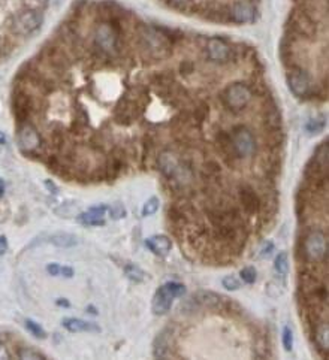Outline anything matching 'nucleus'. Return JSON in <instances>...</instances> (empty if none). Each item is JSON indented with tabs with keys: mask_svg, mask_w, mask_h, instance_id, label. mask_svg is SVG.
Segmentation results:
<instances>
[{
	"mask_svg": "<svg viewBox=\"0 0 329 360\" xmlns=\"http://www.w3.org/2000/svg\"><path fill=\"white\" fill-rule=\"evenodd\" d=\"M287 84L292 93L298 97H304L310 93L311 82L306 70L301 68H292L287 73Z\"/></svg>",
	"mask_w": 329,
	"mask_h": 360,
	"instance_id": "nucleus-7",
	"label": "nucleus"
},
{
	"mask_svg": "<svg viewBox=\"0 0 329 360\" xmlns=\"http://www.w3.org/2000/svg\"><path fill=\"white\" fill-rule=\"evenodd\" d=\"M240 275H241L242 281L247 283V284H253L256 281V278H258V273H256L255 268H244L240 272Z\"/></svg>",
	"mask_w": 329,
	"mask_h": 360,
	"instance_id": "nucleus-29",
	"label": "nucleus"
},
{
	"mask_svg": "<svg viewBox=\"0 0 329 360\" xmlns=\"http://www.w3.org/2000/svg\"><path fill=\"white\" fill-rule=\"evenodd\" d=\"M283 345H285L286 351H290L293 347V334H292L290 327H285V330H283Z\"/></svg>",
	"mask_w": 329,
	"mask_h": 360,
	"instance_id": "nucleus-32",
	"label": "nucleus"
},
{
	"mask_svg": "<svg viewBox=\"0 0 329 360\" xmlns=\"http://www.w3.org/2000/svg\"><path fill=\"white\" fill-rule=\"evenodd\" d=\"M57 305H60V307H69V302H67V300H65V299H63V300H62V299H59V300H57Z\"/></svg>",
	"mask_w": 329,
	"mask_h": 360,
	"instance_id": "nucleus-39",
	"label": "nucleus"
},
{
	"mask_svg": "<svg viewBox=\"0 0 329 360\" xmlns=\"http://www.w3.org/2000/svg\"><path fill=\"white\" fill-rule=\"evenodd\" d=\"M298 256L306 265H328V236L319 229L307 230L299 239Z\"/></svg>",
	"mask_w": 329,
	"mask_h": 360,
	"instance_id": "nucleus-1",
	"label": "nucleus"
},
{
	"mask_svg": "<svg viewBox=\"0 0 329 360\" xmlns=\"http://www.w3.org/2000/svg\"><path fill=\"white\" fill-rule=\"evenodd\" d=\"M46 270H48V273H51V275H59V272H60V266L59 265H56V263H51V265H48L46 266Z\"/></svg>",
	"mask_w": 329,
	"mask_h": 360,
	"instance_id": "nucleus-33",
	"label": "nucleus"
},
{
	"mask_svg": "<svg viewBox=\"0 0 329 360\" xmlns=\"http://www.w3.org/2000/svg\"><path fill=\"white\" fill-rule=\"evenodd\" d=\"M274 268L279 272V275H283V276H285L286 273H287V270H289V257H287V254H286L285 251L280 253V254L275 257Z\"/></svg>",
	"mask_w": 329,
	"mask_h": 360,
	"instance_id": "nucleus-23",
	"label": "nucleus"
},
{
	"mask_svg": "<svg viewBox=\"0 0 329 360\" xmlns=\"http://www.w3.org/2000/svg\"><path fill=\"white\" fill-rule=\"evenodd\" d=\"M5 191V184H3V180H0V195H3Z\"/></svg>",
	"mask_w": 329,
	"mask_h": 360,
	"instance_id": "nucleus-41",
	"label": "nucleus"
},
{
	"mask_svg": "<svg viewBox=\"0 0 329 360\" xmlns=\"http://www.w3.org/2000/svg\"><path fill=\"white\" fill-rule=\"evenodd\" d=\"M6 142V136L3 135V132H0V144H5Z\"/></svg>",
	"mask_w": 329,
	"mask_h": 360,
	"instance_id": "nucleus-40",
	"label": "nucleus"
},
{
	"mask_svg": "<svg viewBox=\"0 0 329 360\" xmlns=\"http://www.w3.org/2000/svg\"><path fill=\"white\" fill-rule=\"evenodd\" d=\"M144 44H145V49H148L150 52H154L156 56L160 57V52L166 51V42L163 38H160L159 35H156L154 32H147L142 35Z\"/></svg>",
	"mask_w": 329,
	"mask_h": 360,
	"instance_id": "nucleus-16",
	"label": "nucleus"
},
{
	"mask_svg": "<svg viewBox=\"0 0 329 360\" xmlns=\"http://www.w3.org/2000/svg\"><path fill=\"white\" fill-rule=\"evenodd\" d=\"M216 142L219 145L220 153L221 156L226 158V161L229 164H234V161L237 160V154L234 151V147H232V141H231V133L227 132H220L219 135L216 136Z\"/></svg>",
	"mask_w": 329,
	"mask_h": 360,
	"instance_id": "nucleus-12",
	"label": "nucleus"
},
{
	"mask_svg": "<svg viewBox=\"0 0 329 360\" xmlns=\"http://www.w3.org/2000/svg\"><path fill=\"white\" fill-rule=\"evenodd\" d=\"M186 293V289L180 283H166L156 292L153 297V313L156 315L166 314L175 297H180Z\"/></svg>",
	"mask_w": 329,
	"mask_h": 360,
	"instance_id": "nucleus-3",
	"label": "nucleus"
},
{
	"mask_svg": "<svg viewBox=\"0 0 329 360\" xmlns=\"http://www.w3.org/2000/svg\"><path fill=\"white\" fill-rule=\"evenodd\" d=\"M108 214H110L111 220H121L126 217V209H124L123 203L114 202L108 208Z\"/></svg>",
	"mask_w": 329,
	"mask_h": 360,
	"instance_id": "nucleus-25",
	"label": "nucleus"
},
{
	"mask_svg": "<svg viewBox=\"0 0 329 360\" xmlns=\"http://www.w3.org/2000/svg\"><path fill=\"white\" fill-rule=\"evenodd\" d=\"M221 286L226 289V290H238L240 287H241V283L235 278V276H232V275H227V276H224L223 278V281H221Z\"/></svg>",
	"mask_w": 329,
	"mask_h": 360,
	"instance_id": "nucleus-28",
	"label": "nucleus"
},
{
	"mask_svg": "<svg viewBox=\"0 0 329 360\" xmlns=\"http://www.w3.org/2000/svg\"><path fill=\"white\" fill-rule=\"evenodd\" d=\"M251 90L241 82H237V84H232L229 86L224 93H223V102L224 105L232 109V111H241L244 109L250 100H251Z\"/></svg>",
	"mask_w": 329,
	"mask_h": 360,
	"instance_id": "nucleus-6",
	"label": "nucleus"
},
{
	"mask_svg": "<svg viewBox=\"0 0 329 360\" xmlns=\"http://www.w3.org/2000/svg\"><path fill=\"white\" fill-rule=\"evenodd\" d=\"M174 3H176V5H180V3H186L187 0H172Z\"/></svg>",
	"mask_w": 329,
	"mask_h": 360,
	"instance_id": "nucleus-42",
	"label": "nucleus"
},
{
	"mask_svg": "<svg viewBox=\"0 0 329 360\" xmlns=\"http://www.w3.org/2000/svg\"><path fill=\"white\" fill-rule=\"evenodd\" d=\"M0 359H11V354L6 351V347L0 344Z\"/></svg>",
	"mask_w": 329,
	"mask_h": 360,
	"instance_id": "nucleus-37",
	"label": "nucleus"
},
{
	"mask_svg": "<svg viewBox=\"0 0 329 360\" xmlns=\"http://www.w3.org/2000/svg\"><path fill=\"white\" fill-rule=\"evenodd\" d=\"M207 54H208L210 60L223 63V62L229 60L231 48H229V45L224 41L214 38V39H210L208 44H207Z\"/></svg>",
	"mask_w": 329,
	"mask_h": 360,
	"instance_id": "nucleus-9",
	"label": "nucleus"
},
{
	"mask_svg": "<svg viewBox=\"0 0 329 360\" xmlns=\"http://www.w3.org/2000/svg\"><path fill=\"white\" fill-rule=\"evenodd\" d=\"M107 206L100 205V206H94L91 209H88L84 214H78V221L86 226H104V215H105Z\"/></svg>",
	"mask_w": 329,
	"mask_h": 360,
	"instance_id": "nucleus-11",
	"label": "nucleus"
},
{
	"mask_svg": "<svg viewBox=\"0 0 329 360\" xmlns=\"http://www.w3.org/2000/svg\"><path fill=\"white\" fill-rule=\"evenodd\" d=\"M238 198L242 209L248 215H256L261 211V199L256 195L255 188L248 184H241L238 187Z\"/></svg>",
	"mask_w": 329,
	"mask_h": 360,
	"instance_id": "nucleus-8",
	"label": "nucleus"
},
{
	"mask_svg": "<svg viewBox=\"0 0 329 360\" xmlns=\"http://www.w3.org/2000/svg\"><path fill=\"white\" fill-rule=\"evenodd\" d=\"M26 5V9H35V11H42L48 0H22Z\"/></svg>",
	"mask_w": 329,
	"mask_h": 360,
	"instance_id": "nucleus-31",
	"label": "nucleus"
},
{
	"mask_svg": "<svg viewBox=\"0 0 329 360\" xmlns=\"http://www.w3.org/2000/svg\"><path fill=\"white\" fill-rule=\"evenodd\" d=\"M124 272H126L128 278L132 280V281H135V283H139V281H144V280H145V272L142 269H139V268L135 266V265H126Z\"/></svg>",
	"mask_w": 329,
	"mask_h": 360,
	"instance_id": "nucleus-22",
	"label": "nucleus"
},
{
	"mask_svg": "<svg viewBox=\"0 0 329 360\" xmlns=\"http://www.w3.org/2000/svg\"><path fill=\"white\" fill-rule=\"evenodd\" d=\"M63 326L69 332H100V327L94 323H88L80 318H66L63 320Z\"/></svg>",
	"mask_w": 329,
	"mask_h": 360,
	"instance_id": "nucleus-15",
	"label": "nucleus"
},
{
	"mask_svg": "<svg viewBox=\"0 0 329 360\" xmlns=\"http://www.w3.org/2000/svg\"><path fill=\"white\" fill-rule=\"evenodd\" d=\"M323 127H325V121L322 118H313V120L308 121L307 126H306V129H307L310 135H316V133L322 132Z\"/></svg>",
	"mask_w": 329,
	"mask_h": 360,
	"instance_id": "nucleus-26",
	"label": "nucleus"
},
{
	"mask_svg": "<svg viewBox=\"0 0 329 360\" xmlns=\"http://www.w3.org/2000/svg\"><path fill=\"white\" fill-rule=\"evenodd\" d=\"M293 29H295L299 35L311 36L313 32H314V24H313V21L308 18L307 15L299 14V15L293 20Z\"/></svg>",
	"mask_w": 329,
	"mask_h": 360,
	"instance_id": "nucleus-19",
	"label": "nucleus"
},
{
	"mask_svg": "<svg viewBox=\"0 0 329 360\" xmlns=\"http://www.w3.org/2000/svg\"><path fill=\"white\" fill-rule=\"evenodd\" d=\"M234 151L238 158H248L256 153V139L245 126H237L231 132Z\"/></svg>",
	"mask_w": 329,
	"mask_h": 360,
	"instance_id": "nucleus-5",
	"label": "nucleus"
},
{
	"mask_svg": "<svg viewBox=\"0 0 329 360\" xmlns=\"http://www.w3.org/2000/svg\"><path fill=\"white\" fill-rule=\"evenodd\" d=\"M272 250H274V245H272V242H268V244H266V245H265V247H263V250H262V257H265V256L268 257V256L271 254V251H272Z\"/></svg>",
	"mask_w": 329,
	"mask_h": 360,
	"instance_id": "nucleus-36",
	"label": "nucleus"
},
{
	"mask_svg": "<svg viewBox=\"0 0 329 360\" xmlns=\"http://www.w3.org/2000/svg\"><path fill=\"white\" fill-rule=\"evenodd\" d=\"M6 250H8V239L5 236H0V256L5 254Z\"/></svg>",
	"mask_w": 329,
	"mask_h": 360,
	"instance_id": "nucleus-35",
	"label": "nucleus"
},
{
	"mask_svg": "<svg viewBox=\"0 0 329 360\" xmlns=\"http://www.w3.org/2000/svg\"><path fill=\"white\" fill-rule=\"evenodd\" d=\"M26 327H27V330H29L32 335H35L36 338H45L44 329H42L39 324H36L35 321H32V320H27V321H26Z\"/></svg>",
	"mask_w": 329,
	"mask_h": 360,
	"instance_id": "nucleus-30",
	"label": "nucleus"
},
{
	"mask_svg": "<svg viewBox=\"0 0 329 360\" xmlns=\"http://www.w3.org/2000/svg\"><path fill=\"white\" fill-rule=\"evenodd\" d=\"M59 273H62L66 278H70V276H73V269L69 268V266H60V272Z\"/></svg>",
	"mask_w": 329,
	"mask_h": 360,
	"instance_id": "nucleus-34",
	"label": "nucleus"
},
{
	"mask_svg": "<svg viewBox=\"0 0 329 360\" xmlns=\"http://www.w3.org/2000/svg\"><path fill=\"white\" fill-rule=\"evenodd\" d=\"M153 354L154 357H159V359H165V357L171 356V342L166 337V334H160L159 337L156 338Z\"/></svg>",
	"mask_w": 329,
	"mask_h": 360,
	"instance_id": "nucleus-17",
	"label": "nucleus"
},
{
	"mask_svg": "<svg viewBox=\"0 0 329 360\" xmlns=\"http://www.w3.org/2000/svg\"><path fill=\"white\" fill-rule=\"evenodd\" d=\"M17 141L18 147L22 153L29 157H36L41 145H42V137L38 129L32 123H18L17 129Z\"/></svg>",
	"mask_w": 329,
	"mask_h": 360,
	"instance_id": "nucleus-4",
	"label": "nucleus"
},
{
	"mask_svg": "<svg viewBox=\"0 0 329 360\" xmlns=\"http://www.w3.org/2000/svg\"><path fill=\"white\" fill-rule=\"evenodd\" d=\"M17 357H18V359H35V360L45 359L44 354H41L39 351H36V350H33V348H29V347L18 348V350H17Z\"/></svg>",
	"mask_w": 329,
	"mask_h": 360,
	"instance_id": "nucleus-24",
	"label": "nucleus"
},
{
	"mask_svg": "<svg viewBox=\"0 0 329 360\" xmlns=\"http://www.w3.org/2000/svg\"><path fill=\"white\" fill-rule=\"evenodd\" d=\"M56 215L59 217H73V215H78L81 212V206L78 205V202H66L62 206H59L56 211Z\"/></svg>",
	"mask_w": 329,
	"mask_h": 360,
	"instance_id": "nucleus-20",
	"label": "nucleus"
},
{
	"mask_svg": "<svg viewBox=\"0 0 329 360\" xmlns=\"http://www.w3.org/2000/svg\"><path fill=\"white\" fill-rule=\"evenodd\" d=\"M232 18L237 23H250L255 18V8L248 2H238L232 8Z\"/></svg>",
	"mask_w": 329,
	"mask_h": 360,
	"instance_id": "nucleus-13",
	"label": "nucleus"
},
{
	"mask_svg": "<svg viewBox=\"0 0 329 360\" xmlns=\"http://www.w3.org/2000/svg\"><path fill=\"white\" fill-rule=\"evenodd\" d=\"M145 245L153 251L156 256H166L171 248H172V242L168 236L165 235H157V236H151L145 241Z\"/></svg>",
	"mask_w": 329,
	"mask_h": 360,
	"instance_id": "nucleus-14",
	"label": "nucleus"
},
{
	"mask_svg": "<svg viewBox=\"0 0 329 360\" xmlns=\"http://www.w3.org/2000/svg\"><path fill=\"white\" fill-rule=\"evenodd\" d=\"M45 185H46V188L51 190L53 193H57V187L54 185V182H51V181H45Z\"/></svg>",
	"mask_w": 329,
	"mask_h": 360,
	"instance_id": "nucleus-38",
	"label": "nucleus"
},
{
	"mask_svg": "<svg viewBox=\"0 0 329 360\" xmlns=\"http://www.w3.org/2000/svg\"><path fill=\"white\" fill-rule=\"evenodd\" d=\"M49 242L56 247L69 248L78 244V238L70 233H54L49 236Z\"/></svg>",
	"mask_w": 329,
	"mask_h": 360,
	"instance_id": "nucleus-18",
	"label": "nucleus"
},
{
	"mask_svg": "<svg viewBox=\"0 0 329 360\" xmlns=\"http://www.w3.org/2000/svg\"><path fill=\"white\" fill-rule=\"evenodd\" d=\"M159 199L157 198H151V199H148L147 202H145V205H144V208H142V215L144 217H147V215H153L154 212L159 209Z\"/></svg>",
	"mask_w": 329,
	"mask_h": 360,
	"instance_id": "nucleus-27",
	"label": "nucleus"
},
{
	"mask_svg": "<svg viewBox=\"0 0 329 360\" xmlns=\"http://www.w3.org/2000/svg\"><path fill=\"white\" fill-rule=\"evenodd\" d=\"M42 12L35 9H22L17 12L9 24L11 33L17 38H29L32 36L42 24Z\"/></svg>",
	"mask_w": 329,
	"mask_h": 360,
	"instance_id": "nucleus-2",
	"label": "nucleus"
},
{
	"mask_svg": "<svg viewBox=\"0 0 329 360\" xmlns=\"http://www.w3.org/2000/svg\"><path fill=\"white\" fill-rule=\"evenodd\" d=\"M313 342L322 356H328V320L311 324Z\"/></svg>",
	"mask_w": 329,
	"mask_h": 360,
	"instance_id": "nucleus-10",
	"label": "nucleus"
},
{
	"mask_svg": "<svg viewBox=\"0 0 329 360\" xmlns=\"http://www.w3.org/2000/svg\"><path fill=\"white\" fill-rule=\"evenodd\" d=\"M204 171H205V174H207V178H210V180H217L220 172H221L220 164L216 160H208V161H205Z\"/></svg>",
	"mask_w": 329,
	"mask_h": 360,
	"instance_id": "nucleus-21",
	"label": "nucleus"
}]
</instances>
